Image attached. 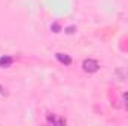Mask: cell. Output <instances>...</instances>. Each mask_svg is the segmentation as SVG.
I'll return each instance as SVG.
<instances>
[{"label": "cell", "instance_id": "obj_1", "mask_svg": "<svg viewBox=\"0 0 128 126\" xmlns=\"http://www.w3.org/2000/svg\"><path fill=\"white\" fill-rule=\"evenodd\" d=\"M82 68H84L85 73H88V74H94V73H97V71L100 70V64H98L97 60L86 58V60H84V63H82Z\"/></svg>", "mask_w": 128, "mask_h": 126}, {"label": "cell", "instance_id": "obj_2", "mask_svg": "<svg viewBox=\"0 0 128 126\" xmlns=\"http://www.w3.org/2000/svg\"><path fill=\"white\" fill-rule=\"evenodd\" d=\"M55 58H57L61 64H64V65H70V64H72V57H70V55H67V54L57 52V54H55Z\"/></svg>", "mask_w": 128, "mask_h": 126}, {"label": "cell", "instance_id": "obj_3", "mask_svg": "<svg viewBox=\"0 0 128 126\" xmlns=\"http://www.w3.org/2000/svg\"><path fill=\"white\" fill-rule=\"evenodd\" d=\"M46 122L49 123V125H66L67 122H66V119H57L54 114H48L46 116Z\"/></svg>", "mask_w": 128, "mask_h": 126}, {"label": "cell", "instance_id": "obj_4", "mask_svg": "<svg viewBox=\"0 0 128 126\" xmlns=\"http://www.w3.org/2000/svg\"><path fill=\"white\" fill-rule=\"evenodd\" d=\"M14 63V58L12 57H9V55H3V57H0V67L2 68H8V67H10Z\"/></svg>", "mask_w": 128, "mask_h": 126}, {"label": "cell", "instance_id": "obj_5", "mask_svg": "<svg viewBox=\"0 0 128 126\" xmlns=\"http://www.w3.org/2000/svg\"><path fill=\"white\" fill-rule=\"evenodd\" d=\"M122 105H124V108L128 111V92H124L122 94Z\"/></svg>", "mask_w": 128, "mask_h": 126}, {"label": "cell", "instance_id": "obj_6", "mask_svg": "<svg viewBox=\"0 0 128 126\" xmlns=\"http://www.w3.org/2000/svg\"><path fill=\"white\" fill-rule=\"evenodd\" d=\"M51 30H54V33H60V25L58 24H54V25H51Z\"/></svg>", "mask_w": 128, "mask_h": 126}, {"label": "cell", "instance_id": "obj_7", "mask_svg": "<svg viewBox=\"0 0 128 126\" xmlns=\"http://www.w3.org/2000/svg\"><path fill=\"white\" fill-rule=\"evenodd\" d=\"M74 30H76L74 27H67V28H66V33H67V34H73Z\"/></svg>", "mask_w": 128, "mask_h": 126}]
</instances>
